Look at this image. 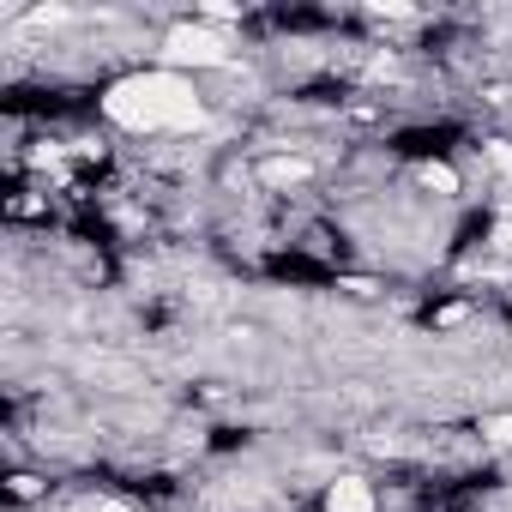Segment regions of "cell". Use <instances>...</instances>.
<instances>
[{
  "instance_id": "obj_1",
  "label": "cell",
  "mask_w": 512,
  "mask_h": 512,
  "mask_svg": "<svg viewBox=\"0 0 512 512\" xmlns=\"http://www.w3.org/2000/svg\"><path fill=\"white\" fill-rule=\"evenodd\" d=\"M103 109H109V121L133 127V133H187V127H205V103L175 73H133V79L109 85Z\"/></svg>"
},
{
  "instance_id": "obj_2",
  "label": "cell",
  "mask_w": 512,
  "mask_h": 512,
  "mask_svg": "<svg viewBox=\"0 0 512 512\" xmlns=\"http://www.w3.org/2000/svg\"><path fill=\"white\" fill-rule=\"evenodd\" d=\"M163 61L169 67H223L229 61V43L217 31H205V25H175L163 37Z\"/></svg>"
},
{
  "instance_id": "obj_3",
  "label": "cell",
  "mask_w": 512,
  "mask_h": 512,
  "mask_svg": "<svg viewBox=\"0 0 512 512\" xmlns=\"http://www.w3.org/2000/svg\"><path fill=\"white\" fill-rule=\"evenodd\" d=\"M326 512H374V494H368V482H356V476H338V482H332V494H326Z\"/></svg>"
},
{
  "instance_id": "obj_4",
  "label": "cell",
  "mask_w": 512,
  "mask_h": 512,
  "mask_svg": "<svg viewBox=\"0 0 512 512\" xmlns=\"http://www.w3.org/2000/svg\"><path fill=\"white\" fill-rule=\"evenodd\" d=\"M308 175H314L308 157H272V163H260V181H266V187H296V181H308Z\"/></svg>"
},
{
  "instance_id": "obj_5",
  "label": "cell",
  "mask_w": 512,
  "mask_h": 512,
  "mask_svg": "<svg viewBox=\"0 0 512 512\" xmlns=\"http://www.w3.org/2000/svg\"><path fill=\"white\" fill-rule=\"evenodd\" d=\"M422 181H428L434 193H458V175H452L446 163H422Z\"/></svg>"
},
{
  "instance_id": "obj_6",
  "label": "cell",
  "mask_w": 512,
  "mask_h": 512,
  "mask_svg": "<svg viewBox=\"0 0 512 512\" xmlns=\"http://www.w3.org/2000/svg\"><path fill=\"white\" fill-rule=\"evenodd\" d=\"M211 25H223V19H241V7H229V0H205V7H199Z\"/></svg>"
},
{
  "instance_id": "obj_7",
  "label": "cell",
  "mask_w": 512,
  "mask_h": 512,
  "mask_svg": "<svg viewBox=\"0 0 512 512\" xmlns=\"http://www.w3.org/2000/svg\"><path fill=\"white\" fill-rule=\"evenodd\" d=\"M488 440H500V446H512V416H494V422H488Z\"/></svg>"
},
{
  "instance_id": "obj_8",
  "label": "cell",
  "mask_w": 512,
  "mask_h": 512,
  "mask_svg": "<svg viewBox=\"0 0 512 512\" xmlns=\"http://www.w3.org/2000/svg\"><path fill=\"white\" fill-rule=\"evenodd\" d=\"M488 157H494L500 175H512V145H488Z\"/></svg>"
},
{
  "instance_id": "obj_9",
  "label": "cell",
  "mask_w": 512,
  "mask_h": 512,
  "mask_svg": "<svg viewBox=\"0 0 512 512\" xmlns=\"http://www.w3.org/2000/svg\"><path fill=\"white\" fill-rule=\"evenodd\" d=\"M374 13L380 19H410V7H398V0H374Z\"/></svg>"
}]
</instances>
